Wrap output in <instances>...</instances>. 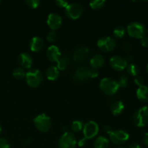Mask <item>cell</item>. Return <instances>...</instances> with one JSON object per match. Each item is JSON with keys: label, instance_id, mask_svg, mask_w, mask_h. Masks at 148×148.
I'll return each instance as SVG.
<instances>
[{"label": "cell", "instance_id": "obj_1", "mask_svg": "<svg viewBox=\"0 0 148 148\" xmlns=\"http://www.w3.org/2000/svg\"><path fill=\"white\" fill-rule=\"evenodd\" d=\"M100 88L105 94L113 95L116 93L120 87L116 80L111 77H104L100 82Z\"/></svg>", "mask_w": 148, "mask_h": 148}, {"label": "cell", "instance_id": "obj_2", "mask_svg": "<svg viewBox=\"0 0 148 148\" xmlns=\"http://www.w3.org/2000/svg\"><path fill=\"white\" fill-rule=\"evenodd\" d=\"M25 79L29 86L31 88H37L43 81V74L38 69H30L26 72Z\"/></svg>", "mask_w": 148, "mask_h": 148}, {"label": "cell", "instance_id": "obj_3", "mask_svg": "<svg viewBox=\"0 0 148 148\" xmlns=\"http://www.w3.org/2000/svg\"><path fill=\"white\" fill-rule=\"evenodd\" d=\"M35 127L41 132H47L51 127V120L45 114H40L33 119Z\"/></svg>", "mask_w": 148, "mask_h": 148}, {"label": "cell", "instance_id": "obj_4", "mask_svg": "<svg viewBox=\"0 0 148 148\" xmlns=\"http://www.w3.org/2000/svg\"><path fill=\"white\" fill-rule=\"evenodd\" d=\"M127 31L129 36L134 38H140L144 37L146 33V29L144 25L140 22H132L128 25Z\"/></svg>", "mask_w": 148, "mask_h": 148}, {"label": "cell", "instance_id": "obj_5", "mask_svg": "<svg viewBox=\"0 0 148 148\" xmlns=\"http://www.w3.org/2000/svg\"><path fill=\"white\" fill-rule=\"evenodd\" d=\"M133 121L139 127L148 125V106L138 108L133 115Z\"/></svg>", "mask_w": 148, "mask_h": 148}, {"label": "cell", "instance_id": "obj_6", "mask_svg": "<svg viewBox=\"0 0 148 148\" xmlns=\"http://www.w3.org/2000/svg\"><path fill=\"white\" fill-rule=\"evenodd\" d=\"M83 12V7L79 3H69L65 8V14L69 18L72 20H77L79 18Z\"/></svg>", "mask_w": 148, "mask_h": 148}, {"label": "cell", "instance_id": "obj_7", "mask_svg": "<svg viewBox=\"0 0 148 148\" xmlns=\"http://www.w3.org/2000/svg\"><path fill=\"white\" fill-rule=\"evenodd\" d=\"M116 41L111 36H103L97 42V46L102 51L110 52L114 51L116 47Z\"/></svg>", "mask_w": 148, "mask_h": 148}, {"label": "cell", "instance_id": "obj_8", "mask_svg": "<svg viewBox=\"0 0 148 148\" xmlns=\"http://www.w3.org/2000/svg\"><path fill=\"white\" fill-rule=\"evenodd\" d=\"M77 140L75 134L72 132H65L62 134L59 140V148H75L76 147Z\"/></svg>", "mask_w": 148, "mask_h": 148}, {"label": "cell", "instance_id": "obj_9", "mask_svg": "<svg viewBox=\"0 0 148 148\" xmlns=\"http://www.w3.org/2000/svg\"><path fill=\"white\" fill-rule=\"evenodd\" d=\"M109 137L111 143L116 145H120L128 141L130 139V134L124 130H113L112 132L109 134Z\"/></svg>", "mask_w": 148, "mask_h": 148}, {"label": "cell", "instance_id": "obj_10", "mask_svg": "<svg viewBox=\"0 0 148 148\" xmlns=\"http://www.w3.org/2000/svg\"><path fill=\"white\" fill-rule=\"evenodd\" d=\"M82 132L84 137L86 140H90L96 137L99 132V127L95 121H89L84 124Z\"/></svg>", "mask_w": 148, "mask_h": 148}, {"label": "cell", "instance_id": "obj_11", "mask_svg": "<svg viewBox=\"0 0 148 148\" xmlns=\"http://www.w3.org/2000/svg\"><path fill=\"white\" fill-rule=\"evenodd\" d=\"M109 64L112 69H114V70L119 71V72L127 68V65H128V63L126 61L125 58L119 56V55L113 56L110 59Z\"/></svg>", "mask_w": 148, "mask_h": 148}, {"label": "cell", "instance_id": "obj_12", "mask_svg": "<svg viewBox=\"0 0 148 148\" xmlns=\"http://www.w3.org/2000/svg\"><path fill=\"white\" fill-rule=\"evenodd\" d=\"M46 23H47L49 27L51 29V30H56L62 25V17L60 14H57V13H50L48 15Z\"/></svg>", "mask_w": 148, "mask_h": 148}, {"label": "cell", "instance_id": "obj_13", "mask_svg": "<svg viewBox=\"0 0 148 148\" xmlns=\"http://www.w3.org/2000/svg\"><path fill=\"white\" fill-rule=\"evenodd\" d=\"M90 55L89 49L85 46H79L77 48L73 53V59L77 63L84 62L88 59Z\"/></svg>", "mask_w": 148, "mask_h": 148}, {"label": "cell", "instance_id": "obj_14", "mask_svg": "<svg viewBox=\"0 0 148 148\" xmlns=\"http://www.w3.org/2000/svg\"><path fill=\"white\" fill-rule=\"evenodd\" d=\"M90 77V69L86 66H79L74 72L73 79L76 82H84Z\"/></svg>", "mask_w": 148, "mask_h": 148}, {"label": "cell", "instance_id": "obj_15", "mask_svg": "<svg viewBox=\"0 0 148 148\" xmlns=\"http://www.w3.org/2000/svg\"><path fill=\"white\" fill-rule=\"evenodd\" d=\"M46 56L49 61L52 62H57V61L62 56L60 49L55 45H51L46 50Z\"/></svg>", "mask_w": 148, "mask_h": 148}, {"label": "cell", "instance_id": "obj_16", "mask_svg": "<svg viewBox=\"0 0 148 148\" xmlns=\"http://www.w3.org/2000/svg\"><path fill=\"white\" fill-rule=\"evenodd\" d=\"M18 63L23 69H30L33 65V59L29 53L23 52L19 55Z\"/></svg>", "mask_w": 148, "mask_h": 148}, {"label": "cell", "instance_id": "obj_17", "mask_svg": "<svg viewBox=\"0 0 148 148\" xmlns=\"http://www.w3.org/2000/svg\"><path fill=\"white\" fill-rule=\"evenodd\" d=\"M44 46V41L41 38L35 36L32 38L30 41V49L33 52H38L43 49Z\"/></svg>", "mask_w": 148, "mask_h": 148}, {"label": "cell", "instance_id": "obj_18", "mask_svg": "<svg viewBox=\"0 0 148 148\" xmlns=\"http://www.w3.org/2000/svg\"><path fill=\"white\" fill-rule=\"evenodd\" d=\"M137 98L142 102L148 103V86L147 85H143L137 88L136 92Z\"/></svg>", "mask_w": 148, "mask_h": 148}, {"label": "cell", "instance_id": "obj_19", "mask_svg": "<svg viewBox=\"0 0 148 148\" xmlns=\"http://www.w3.org/2000/svg\"><path fill=\"white\" fill-rule=\"evenodd\" d=\"M91 66L93 69H97L103 66V65L105 63V59L101 54H95L92 56L90 60Z\"/></svg>", "mask_w": 148, "mask_h": 148}, {"label": "cell", "instance_id": "obj_20", "mask_svg": "<svg viewBox=\"0 0 148 148\" xmlns=\"http://www.w3.org/2000/svg\"><path fill=\"white\" fill-rule=\"evenodd\" d=\"M46 76L49 80H55L59 76V70L56 66H50L46 71Z\"/></svg>", "mask_w": 148, "mask_h": 148}, {"label": "cell", "instance_id": "obj_21", "mask_svg": "<svg viewBox=\"0 0 148 148\" xmlns=\"http://www.w3.org/2000/svg\"><path fill=\"white\" fill-rule=\"evenodd\" d=\"M124 109V105L123 102L120 101H115L111 106V112L113 115L118 116L123 112Z\"/></svg>", "mask_w": 148, "mask_h": 148}, {"label": "cell", "instance_id": "obj_22", "mask_svg": "<svg viewBox=\"0 0 148 148\" xmlns=\"http://www.w3.org/2000/svg\"><path fill=\"white\" fill-rule=\"evenodd\" d=\"M109 140L104 136H100L97 137L94 142L95 148H108L109 146Z\"/></svg>", "mask_w": 148, "mask_h": 148}, {"label": "cell", "instance_id": "obj_23", "mask_svg": "<svg viewBox=\"0 0 148 148\" xmlns=\"http://www.w3.org/2000/svg\"><path fill=\"white\" fill-rule=\"evenodd\" d=\"M69 63H70L69 58L66 56H62L57 61V66H56V67L59 69V70H64V69H66Z\"/></svg>", "mask_w": 148, "mask_h": 148}, {"label": "cell", "instance_id": "obj_24", "mask_svg": "<svg viewBox=\"0 0 148 148\" xmlns=\"http://www.w3.org/2000/svg\"><path fill=\"white\" fill-rule=\"evenodd\" d=\"M84 123L82 121L80 120H75V121H72V124H71L70 129L72 131V132H79L81 130H82L84 127Z\"/></svg>", "mask_w": 148, "mask_h": 148}, {"label": "cell", "instance_id": "obj_25", "mask_svg": "<svg viewBox=\"0 0 148 148\" xmlns=\"http://www.w3.org/2000/svg\"><path fill=\"white\" fill-rule=\"evenodd\" d=\"M127 71L129 75L136 77L138 75L139 72H140V68L135 64L131 63L129 65H127Z\"/></svg>", "mask_w": 148, "mask_h": 148}, {"label": "cell", "instance_id": "obj_26", "mask_svg": "<svg viewBox=\"0 0 148 148\" xmlns=\"http://www.w3.org/2000/svg\"><path fill=\"white\" fill-rule=\"evenodd\" d=\"M13 76L15 79H21L25 77V75H26V72L25 70V69L22 67H17L13 70Z\"/></svg>", "mask_w": 148, "mask_h": 148}, {"label": "cell", "instance_id": "obj_27", "mask_svg": "<svg viewBox=\"0 0 148 148\" xmlns=\"http://www.w3.org/2000/svg\"><path fill=\"white\" fill-rule=\"evenodd\" d=\"M113 33H114V37H116V38H121L125 36L126 29L124 26L119 25L114 29Z\"/></svg>", "mask_w": 148, "mask_h": 148}, {"label": "cell", "instance_id": "obj_28", "mask_svg": "<svg viewBox=\"0 0 148 148\" xmlns=\"http://www.w3.org/2000/svg\"><path fill=\"white\" fill-rule=\"evenodd\" d=\"M106 3L105 0H95L90 2V7L93 10H99L105 6Z\"/></svg>", "mask_w": 148, "mask_h": 148}, {"label": "cell", "instance_id": "obj_29", "mask_svg": "<svg viewBox=\"0 0 148 148\" xmlns=\"http://www.w3.org/2000/svg\"><path fill=\"white\" fill-rule=\"evenodd\" d=\"M129 81H130L129 77L126 75H122L119 77L117 82L120 88H126L128 85Z\"/></svg>", "mask_w": 148, "mask_h": 148}, {"label": "cell", "instance_id": "obj_30", "mask_svg": "<svg viewBox=\"0 0 148 148\" xmlns=\"http://www.w3.org/2000/svg\"><path fill=\"white\" fill-rule=\"evenodd\" d=\"M57 39V33L56 30H50L46 35V40L49 42L53 43L55 42Z\"/></svg>", "mask_w": 148, "mask_h": 148}, {"label": "cell", "instance_id": "obj_31", "mask_svg": "<svg viewBox=\"0 0 148 148\" xmlns=\"http://www.w3.org/2000/svg\"><path fill=\"white\" fill-rule=\"evenodd\" d=\"M25 3L30 8L36 9L40 5V1L39 0H26Z\"/></svg>", "mask_w": 148, "mask_h": 148}, {"label": "cell", "instance_id": "obj_32", "mask_svg": "<svg viewBox=\"0 0 148 148\" xmlns=\"http://www.w3.org/2000/svg\"><path fill=\"white\" fill-rule=\"evenodd\" d=\"M134 83L137 85V86L140 87V86H143V85H144L145 79L142 76H139V75H137V76H136L135 78H134Z\"/></svg>", "mask_w": 148, "mask_h": 148}, {"label": "cell", "instance_id": "obj_33", "mask_svg": "<svg viewBox=\"0 0 148 148\" xmlns=\"http://www.w3.org/2000/svg\"><path fill=\"white\" fill-rule=\"evenodd\" d=\"M132 46L131 43L130 41H125L122 44V49L125 52H130L131 51Z\"/></svg>", "mask_w": 148, "mask_h": 148}, {"label": "cell", "instance_id": "obj_34", "mask_svg": "<svg viewBox=\"0 0 148 148\" xmlns=\"http://www.w3.org/2000/svg\"><path fill=\"white\" fill-rule=\"evenodd\" d=\"M0 148H10L8 141L2 137H0Z\"/></svg>", "mask_w": 148, "mask_h": 148}, {"label": "cell", "instance_id": "obj_35", "mask_svg": "<svg viewBox=\"0 0 148 148\" xmlns=\"http://www.w3.org/2000/svg\"><path fill=\"white\" fill-rule=\"evenodd\" d=\"M55 3H56L59 7H62V8L64 9L66 8V7L68 5V4H69V2H68L67 1H64V0H56V1H55Z\"/></svg>", "mask_w": 148, "mask_h": 148}, {"label": "cell", "instance_id": "obj_36", "mask_svg": "<svg viewBox=\"0 0 148 148\" xmlns=\"http://www.w3.org/2000/svg\"><path fill=\"white\" fill-rule=\"evenodd\" d=\"M99 75V72L97 69H90V76L91 78H95L97 77Z\"/></svg>", "mask_w": 148, "mask_h": 148}, {"label": "cell", "instance_id": "obj_37", "mask_svg": "<svg viewBox=\"0 0 148 148\" xmlns=\"http://www.w3.org/2000/svg\"><path fill=\"white\" fill-rule=\"evenodd\" d=\"M140 43L143 47H148V37L145 36L144 37L142 38Z\"/></svg>", "mask_w": 148, "mask_h": 148}, {"label": "cell", "instance_id": "obj_38", "mask_svg": "<svg viewBox=\"0 0 148 148\" xmlns=\"http://www.w3.org/2000/svg\"><path fill=\"white\" fill-rule=\"evenodd\" d=\"M103 131L105 132L106 133H107V134H110L113 132V129H112V127H111V126L107 124V125L104 126Z\"/></svg>", "mask_w": 148, "mask_h": 148}, {"label": "cell", "instance_id": "obj_39", "mask_svg": "<svg viewBox=\"0 0 148 148\" xmlns=\"http://www.w3.org/2000/svg\"><path fill=\"white\" fill-rule=\"evenodd\" d=\"M87 140L85 138V137H83V138L80 139V140H79V141L77 142V145L79 147H83V146H85V145H86L87 143Z\"/></svg>", "mask_w": 148, "mask_h": 148}, {"label": "cell", "instance_id": "obj_40", "mask_svg": "<svg viewBox=\"0 0 148 148\" xmlns=\"http://www.w3.org/2000/svg\"><path fill=\"white\" fill-rule=\"evenodd\" d=\"M143 142H144L145 145L148 147V132L145 133L144 134V137H143Z\"/></svg>", "mask_w": 148, "mask_h": 148}, {"label": "cell", "instance_id": "obj_41", "mask_svg": "<svg viewBox=\"0 0 148 148\" xmlns=\"http://www.w3.org/2000/svg\"><path fill=\"white\" fill-rule=\"evenodd\" d=\"M126 61H127V63H132V62L134 61V57H133V56H132V55H129V56H127V58H126Z\"/></svg>", "mask_w": 148, "mask_h": 148}, {"label": "cell", "instance_id": "obj_42", "mask_svg": "<svg viewBox=\"0 0 148 148\" xmlns=\"http://www.w3.org/2000/svg\"><path fill=\"white\" fill-rule=\"evenodd\" d=\"M32 142H33L32 138H27L25 139V140L23 142V144L24 145H30Z\"/></svg>", "mask_w": 148, "mask_h": 148}, {"label": "cell", "instance_id": "obj_43", "mask_svg": "<svg viewBox=\"0 0 148 148\" xmlns=\"http://www.w3.org/2000/svg\"><path fill=\"white\" fill-rule=\"evenodd\" d=\"M129 148H141V146H140L138 143H134L130 145L129 146Z\"/></svg>", "mask_w": 148, "mask_h": 148}, {"label": "cell", "instance_id": "obj_44", "mask_svg": "<svg viewBox=\"0 0 148 148\" xmlns=\"http://www.w3.org/2000/svg\"><path fill=\"white\" fill-rule=\"evenodd\" d=\"M62 130H63V131L64 132V133L68 132H69V127H68L67 126H64V127L62 128Z\"/></svg>", "mask_w": 148, "mask_h": 148}, {"label": "cell", "instance_id": "obj_45", "mask_svg": "<svg viewBox=\"0 0 148 148\" xmlns=\"http://www.w3.org/2000/svg\"><path fill=\"white\" fill-rule=\"evenodd\" d=\"M146 72H147V74L148 75V64L147 65V66H146Z\"/></svg>", "mask_w": 148, "mask_h": 148}, {"label": "cell", "instance_id": "obj_46", "mask_svg": "<svg viewBox=\"0 0 148 148\" xmlns=\"http://www.w3.org/2000/svg\"><path fill=\"white\" fill-rule=\"evenodd\" d=\"M1 125H0V134H1Z\"/></svg>", "mask_w": 148, "mask_h": 148}, {"label": "cell", "instance_id": "obj_47", "mask_svg": "<svg viewBox=\"0 0 148 148\" xmlns=\"http://www.w3.org/2000/svg\"><path fill=\"white\" fill-rule=\"evenodd\" d=\"M147 34H148V29H147Z\"/></svg>", "mask_w": 148, "mask_h": 148}, {"label": "cell", "instance_id": "obj_48", "mask_svg": "<svg viewBox=\"0 0 148 148\" xmlns=\"http://www.w3.org/2000/svg\"><path fill=\"white\" fill-rule=\"evenodd\" d=\"M117 148H124V147H117Z\"/></svg>", "mask_w": 148, "mask_h": 148}]
</instances>
